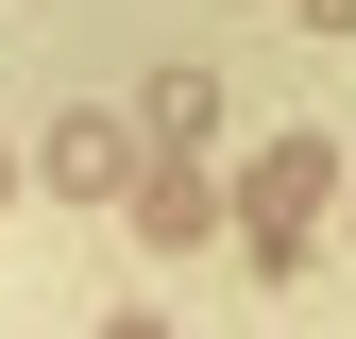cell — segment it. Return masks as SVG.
<instances>
[{
	"label": "cell",
	"mask_w": 356,
	"mask_h": 339,
	"mask_svg": "<svg viewBox=\"0 0 356 339\" xmlns=\"http://www.w3.org/2000/svg\"><path fill=\"white\" fill-rule=\"evenodd\" d=\"M305 221H323V136L254 170V254H272V272H289V254H305Z\"/></svg>",
	"instance_id": "cell-1"
},
{
	"label": "cell",
	"mask_w": 356,
	"mask_h": 339,
	"mask_svg": "<svg viewBox=\"0 0 356 339\" xmlns=\"http://www.w3.org/2000/svg\"><path fill=\"white\" fill-rule=\"evenodd\" d=\"M289 17H305V34H356V0H289Z\"/></svg>",
	"instance_id": "cell-2"
}]
</instances>
